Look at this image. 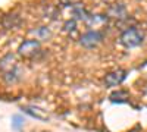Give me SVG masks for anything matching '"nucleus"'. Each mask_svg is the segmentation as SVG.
<instances>
[{
	"mask_svg": "<svg viewBox=\"0 0 147 132\" xmlns=\"http://www.w3.org/2000/svg\"><path fill=\"white\" fill-rule=\"evenodd\" d=\"M105 40V32L103 31H96V29H88L80 37V44L84 49H94L102 41Z\"/></svg>",
	"mask_w": 147,
	"mask_h": 132,
	"instance_id": "nucleus-4",
	"label": "nucleus"
},
{
	"mask_svg": "<svg viewBox=\"0 0 147 132\" xmlns=\"http://www.w3.org/2000/svg\"><path fill=\"white\" fill-rule=\"evenodd\" d=\"M106 15H107L110 22H116V23H122V22H125V21L129 19L128 10L122 3H115L112 6H109Z\"/></svg>",
	"mask_w": 147,
	"mask_h": 132,
	"instance_id": "nucleus-5",
	"label": "nucleus"
},
{
	"mask_svg": "<svg viewBox=\"0 0 147 132\" xmlns=\"http://www.w3.org/2000/svg\"><path fill=\"white\" fill-rule=\"evenodd\" d=\"M0 69L3 72V76L7 82H15L19 78V70L15 60V56L7 54L0 60Z\"/></svg>",
	"mask_w": 147,
	"mask_h": 132,
	"instance_id": "nucleus-3",
	"label": "nucleus"
},
{
	"mask_svg": "<svg viewBox=\"0 0 147 132\" xmlns=\"http://www.w3.org/2000/svg\"><path fill=\"white\" fill-rule=\"evenodd\" d=\"M122 97H128V92L127 91H116V92H113L112 95H110V101H113V103H124V101H127L125 98H122Z\"/></svg>",
	"mask_w": 147,
	"mask_h": 132,
	"instance_id": "nucleus-9",
	"label": "nucleus"
},
{
	"mask_svg": "<svg viewBox=\"0 0 147 132\" xmlns=\"http://www.w3.org/2000/svg\"><path fill=\"white\" fill-rule=\"evenodd\" d=\"M127 75H128V70L119 68V69H115V70H112V72H109V74H106L103 82H105L106 88H113V87L121 85V84L125 81Z\"/></svg>",
	"mask_w": 147,
	"mask_h": 132,
	"instance_id": "nucleus-6",
	"label": "nucleus"
},
{
	"mask_svg": "<svg viewBox=\"0 0 147 132\" xmlns=\"http://www.w3.org/2000/svg\"><path fill=\"white\" fill-rule=\"evenodd\" d=\"M59 2H60V5H62L63 7H71V9L82 5V0H59Z\"/></svg>",
	"mask_w": 147,
	"mask_h": 132,
	"instance_id": "nucleus-11",
	"label": "nucleus"
},
{
	"mask_svg": "<svg viewBox=\"0 0 147 132\" xmlns=\"http://www.w3.org/2000/svg\"><path fill=\"white\" fill-rule=\"evenodd\" d=\"M24 112H25L27 115L35 117V119H38V121H49V115L40 109V107H37V106H27V107H24L22 109Z\"/></svg>",
	"mask_w": 147,
	"mask_h": 132,
	"instance_id": "nucleus-8",
	"label": "nucleus"
},
{
	"mask_svg": "<svg viewBox=\"0 0 147 132\" xmlns=\"http://www.w3.org/2000/svg\"><path fill=\"white\" fill-rule=\"evenodd\" d=\"M63 29L68 32V34H72L74 31H77V19H69L65 22V25H63Z\"/></svg>",
	"mask_w": 147,
	"mask_h": 132,
	"instance_id": "nucleus-10",
	"label": "nucleus"
},
{
	"mask_svg": "<svg viewBox=\"0 0 147 132\" xmlns=\"http://www.w3.org/2000/svg\"><path fill=\"white\" fill-rule=\"evenodd\" d=\"M144 41V34L136 27H127L119 35V43L125 49H134L141 46Z\"/></svg>",
	"mask_w": 147,
	"mask_h": 132,
	"instance_id": "nucleus-1",
	"label": "nucleus"
},
{
	"mask_svg": "<svg viewBox=\"0 0 147 132\" xmlns=\"http://www.w3.org/2000/svg\"><path fill=\"white\" fill-rule=\"evenodd\" d=\"M12 121H13V122H12V126H13L15 129H19V128L24 125L22 117H21V116H18V115H15L13 117H12Z\"/></svg>",
	"mask_w": 147,
	"mask_h": 132,
	"instance_id": "nucleus-12",
	"label": "nucleus"
},
{
	"mask_svg": "<svg viewBox=\"0 0 147 132\" xmlns=\"http://www.w3.org/2000/svg\"><path fill=\"white\" fill-rule=\"evenodd\" d=\"M37 35H38L40 38H49L50 37V31H49L46 27H41L38 31H37Z\"/></svg>",
	"mask_w": 147,
	"mask_h": 132,
	"instance_id": "nucleus-13",
	"label": "nucleus"
},
{
	"mask_svg": "<svg viewBox=\"0 0 147 132\" xmlns=\"http://www.w3.org/2000/svg\"><path fill=\"white\" fill-rule=\"evenodd\" d=\"M18 54L22 59L27 60H34L43 56V49H41V43L38 40H25L22 41L18 47Z\"/></svg>",
	"mask_w": 147,
	"mask_h": 132,
	"instance_id": "nucleus-2",
	"label": "nucleus"
},
{
	"mask_svg": "<svg viewBox=\"0 0 147 132\" xmlns=\"http://www.w3.org/2000/svg\"><path fill=\"white\" fill-rule=\"evenodd\" d=\"M109 18L107 15H100V13H97V15H91L87 18V21H85L84 23L87 25L90 29H96V31H103L107 25H109ZM105 32V31H103Z\"/></svg>",
	"mask_w": 147,
	"mask_h": 132,
	"instance_id": "nucleus-7",
	"label": "nucleus"
}]
</instances>
